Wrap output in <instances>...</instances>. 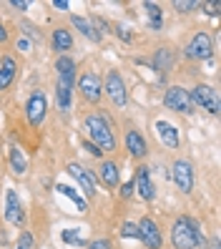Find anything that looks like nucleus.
I'll return each instance as SVG.
<instances>
[{
	"label": "nucleus",
	"mask_w": 221,
	"mask_h": 249,
	"mask_svg": "<svg viewBox=\"0 0 221 249\" xmlns=\"http://www.w3.org/2000/svg\"><path fill=\"white\" fill-rule=\"evenodd\" d=\"M85 131H88V141L96 143L103 154L116 149V136H113L111 124H108V119L103 113L85 116Z\"/></svg>",
	"instance_id": "obj_2"
},
{
	"label": "nucleus",
	"mask_w": 221,
	"mask_h": 249,
	"mask_svg": "<svg viewBox=\"0 0 221 249\" xmlns=\"http://www.w3.org/2000/svg\"><path fill=\"white\" fill-rule=\"evenodd\" d=\"M126 149H128L131 156L141 159V156H146L149 146H146V139L138 134V131H128V134H126Z\"/></svg>",
	"instance_id": "obj_17"
},
{
	"label": "nucleus",
	"mask_w": 221,
	"mask_h": 249,
	"mask_svg": "<svg viewBox=\"0 0 221 249\" xmlns=\"http://www.w3.org/2000/svg\"><path fill=\"white\" fill-rule=\"evenodd\" d=\"M134 189L138 192V196L146 199V201H151V199L156 196V189H153V184H151V169H146V166H138V169H136Z\"/></svg>",
	"instance_id": "obj_12"
},
{
	"label": "nucleus",
	"mask_w": 221,
	"mask_h": 249,
	"mask_svg": "<svg viewBox=\"0 0 221 249\" xmlns=\"http://www.w3.org/2000/svg\"><path fill=\"white\" fill-rule=\"evenodd\" d=\"M188 96H191V104H194V106H201L204 111H209V113H214V116L221 111L219 93L211 89V86H196V89L191 91Z\"/></svg>",
	"instance_id": "obj_5"
},
{
	"label": "nucleus",
	"mask_w": 221,
	"mask_h": 249,
	"mask_svg": "<svg viewBox=\"0 0 221 249\" xmlns=\"http://www.w3.org/2000/svg\"><path fill=\"white\" fill-rule=\"evenodd\" d=\"M171 177H173L176 186H179L184 194H188L191 189H194V166H191V161L179 159L173 164V169H171Z\"/></svg>",
	"instance_id": "obj_10"
},
{
	"label": "nucleus",
	"mask_w": 221,
	"mask_h": 249,
	"mask_svg": "<svg viewBox=\"0 0 221 249\" xmlns=\"http://www.w3.org/2000/svg\"><path fill=\"white\" fill-rule=\"evenodd\" d=\"M136 227H138V239L143 242V247L161 249V244H164V237H161V229H158V224L153 222V219L143 216Z\"/></svg>",
	"instance_id": "obj_8"
},
{
	"label": "nucleus",
	"mask_w": 221,
	"mask_h": 249,
	"mask_svg": "<svg viewBox=\"0 0 221 249\" xmlns=\"http://www.w3.org/2000/svg\"><path fill=\"white\" fill-rule=\"evenodd\" d=\"M201 3H196V0H176V3H173V8L179 10V13H188V10H194Z\"/></svg>",
	"instance_id": "obj_29"
},
{
	"label": "nucleus",
	"mask_w": 221,
	"mask_h": 249,
	"mask_svg": "<svg viewBox=\"0 0 221 249\" xmlns=\"http://www.w3.org/2000/svg\"><path fill=\"white\" fill-rule=\"evenodd\" d=\"M53 5L61 8V10H68V0H53Z\"/></svg>",
	"instance_id": "obj_38"
},
{
	"label": "nucleus",
	"mask_w": 221,
	"mask_h": 249,
	"mask_svg": "<svg viewBox=\"0 0 221 249\" xmlns=\"http://www.w3.org/2000/svg\"><path fill=\"white\" fill-rule=\"evenodd\" d=\"M48 113V98L43 91H33L28 96V104H25V119L31 126H40L43 119H46Z\"/></svg>",
	"instance_id": "obj_4"
},
{
	"label": "nucleus",
	"mask_w": 221,
	"mask_h": 249,
	"mask_svg": "<svg viewBox=\"0 0 221 249\" xmlns=\"http://www.w3.org/2000/svg\"><path fill=\"white\" fill-rule=\"evenodd\" d=\"M16 249H35L33 234H31V231H23L20 237H18V247H16Z\"/></svg>",
	"instance_id": "obj_28"
},
{
	"label": "nucleus",
	"mask_w": 221,
	"mask_h": 249,
	"mask_svg": "<svg viewBox=\"0 0 221 249\" xmlns=\"http://www.w3.org/2000/svg\"><path fill=\"white\" fill-rule=\"evenodd\" d=\"M3 216L8 219V222L13 227H23L25 222V214H23V204L18 199V194L13 192V189H8V194H5V207H3Z\"/></svg>",
	"instance_id": "obj_11"
},
{
	"label": "nucleus",
	"mask_w": 221,
	"mask_h": 249,
	"mask_svg": "<svg viewBox=\"0 0 221 249\" xmlns=\"http://www.w3.org/2000/svg\"><path fill=\"white\" fill-rule=\"evenodd\" d=\"M116 31H119V38H121V40H131V33H128V28L119 25V28H116Z\"/></svg>",
	"instance_id": "obj_35"
},
{
	"label": "nucleus",
	"mask_w": 221,
	"mask_h": 249,
	"mask_svg": "<svg viewBox=\"0 0 221 249\" xmlns=\"http://www.w3.org/2000/svg\"><path fill=\"white\" fill-rule=\"evenodd\" d=\"M211 51H214V40L209 33H196L186 46V55L191 61H206V58H211Z\"/></svg>",
	"instance_id": "obj_7"
},
{
	"label": "nucleus",
	"mask_w": 221,
	"mask_h": 249,
	"mask_svg": "<svg viewBox=\"0 0 221 249\" xmlns=\"http://www.w3.org/2000/svg\"><path fill=\"white\" fill-rule=\"evenodd\" d=\"M78 91L88 104H98L101 96H103V83H101V78L96 76V73H83V76L78 78Z\"/></svg>",
	"instance_id": "obj_9"
},
{
	"label": "nucleus",
	"mask_w": 221,
	"mask_h": 249,
	"mask_svg": "<svg viewBox=\"0 0 221 249\" xmlns=\"http://www.w3.org/2000/svg\"><path fill=\"white\" fill-rule=\"evenodd\" d=\"M91 28H93L96 38H101V36H106V33H108V28H111V25H108L106 20H103V18H98V16H96V18L91 20Z\"/></svg>",
	"instance_id": "obj_27"
},
{
	"label": "nucleus",
	"mask_w": 221,
	"mask_h": 249,
	"mask_svg": "<svg viewBox=\"0 0 221 249\" xmlns=\"http://www.w3.org/2000/svg\"><path fill=\"white\" fill-rule=\"evenodd\" d=\"M70 93H73V78H58L55 101H58V108H61L63 113L70 111Z\"/></svg>",
	"instance_id": "obj_15"
},
{
	"label": "nucleus",
	"mask_w": 221,
	"mask_h": 249,
	"mask_svg": "<svg viewBox=\"0 0 221 249\" xmlns=\"http://www.w3.org/2000/svg\"><path fill=\"white\" fill-rule=\"evenodd\" d=\"M61 239H63V244H73V247H83L85 244V239L78 234V229H63Z\"/></svg>",
	"instance_id": "obj_26"
},
{
	"label": "nucleus",
	"mask_w": 221,
	"mask_h": 249,
	"mask_svg": "<svg viewBox=\"0 0 221 249\" xmlns=\"http://www.w3.org/2000/svg\"><path fill=\"white\" fill-rule=\"evenodd\" d=\"M171 68H173V51H169V48H158L156 55H153V71L158 73L161 78H164Z\"/></svg>",
	"instance_id": "obj_16"
},
{
	"label": "nucleus",
	"mask_w": 221,
	"mask_h": 249,
	"mask_svg": "<svg viewBox=\"0 0 221 249\" xmlns=\"http://www.w3.org/2000/svg\"><path fill=\"white\" fill-rule=\"evenodd\" d=\"M85 249H111V242L108 239H96L91 244H85Z\"/></svg>",
	"instance_id": "obj_33"
},
{
	"label": "nucleus",
	"mask_w": 221,
	"mask_h": 249,
	"mask_svg": "<svg viewBox=\"0 0 221 249\" xmlns=\"http://www.w3.org/2000/svg\"><path fill=\"white\" fill-rule=\"evenodd\" d=\"M98 179L103 186H116L119 184V164H113V161H103L98 166Z\"/></svg>",
	"instance_id": "obj_19"
},
{
	"label": "nucleus",
	"mask_w": 221,
	"mask_h": 249,
	"mask_svg": "<svg viewBox=\"0 0 221 249\" xmlns=\"http://www.w3.org/2000/svg\"><path fill=\"white\" fill-rule=\"evenodd\" d=\"M55 71H58V78H73L76 76V63H73L68 55H61L55 61Z\"/></svg>",
	"instance_id": "obj_24"
},
{
	"label": "nucleus",
	"mask_w": 221,
	"mask_h": 249,
	"mask_svg": "<svg viewBox=\"0 0 221 249\" xmlns=\"http://www.w3.org/2000/svg\"><path fill=\"white\" fill-rule=\"evenodd\" d=\"M156 136L158 141L169 146V149H179V131H176V126H171L169 121H156Z\"/></svg>",
	"instance_id": "obj_14"
},
{
	"label": "nucleus",
	"mask_w": 221,
	"mask_h": 249,
	"mask_svg": "<svg viewBox=\"0 0 221 249\" xmlns=\"http://www.w3.org/2000/svg\"><path fill=\"white\" fill-rule=\"evenodd\" d=\"M10 5H13V8H18V10H25V8H28L25 0H10Z\"/></svg>",
	"instance_id": "obj_37"
},
{
	"label": "nucleus",
	"mask_w": 221,
	"mask_h": 249,
	"mask_svg": "<svg viewBox=\"0 0 221 249\" xmlns=\"http://www.w3.org/2000/svg\"><path fill=\"white\" fill-rule=\"evenodd\" d=\"M134 192H136V189H134V181H128V184H123V189H121V196H123V199H128Z\"/></svg>",
	"instance_id": "obj_34"
},
{
	"label": "nucleus",
	"mask_w": 221,
	"mask_h": 249,
	"mask_svg": "<svg viewBox=\"0 0 221 249\" xmlns=\"http://www.w3.org/2000/svg\"><path fill=\"white\" fill-rule=\"evenodd\" d=\"M68 174L78 181V186L83 189L85 196H93L96 194V179H93V174L88 171V169H83L81 164H68Z\"/></svg>",
	"instance_id": "obj_13"
},
{
	"label": "nucleus",
	"mask_w": 221,
	"mask_h": 249,
	"mask_svg": "<svg viewBox=\"0 0 221 249\" xmlns=\"http://www.w3.org/2000/svg\"><path fill=\"white\" fill-rule=\"evenodd\" d=\"M55 192H58V194H63V196H68V199L78 207V212H88V201H85V196L78 194L73 186H68V184H58V186H55Z\"/></svg>",
	"instance_id": "obj_20"
},
{
	"label": "nucleus",
	"mask_w": 221,
	"mask_h": 249,
	"mask_svg": "<svg viewBox=\"0 0 221 249\" xmlns=\"http://www.w3.org/2000/svg\"><path fill=\"white\" fill-rule=\"evenodd\" d=\"M83 149H85L88 154H93V156H98V159H103V151L98 149V146H96V143H91V141H88V139H83Z\"/></svg>",
	"instance_id": "obj_31"
},
{
	"label": "nucleus",
	"mask_w": 221,
	"mask_h": 249,
	"mask_svg": "<svg viewBox=\"0 0 221 249\" xmlns=\"http://www.w3.org/2000/svg\"><path fill=\"white\" fill-rule=\"evenodd\" d=\"M204 8H206V13H209V16H219V13H221V3H219V0L204 3Z\"/></svg>",
	"instance_id": "obj_32"
},
{
	"label": "nucleus",
	"mask_w": 221,
	"mask_h": 249,
	"mask_svg": "<svg viewBox=\"0 0 221 249\" xmlns=\"http://www.w3.org/2000/svg\"><path fill=\"white\" fill-rule=\"evenodd\" d=\"M121 237H128V239H138V227L134 222H126L121 227Z\"/></svg>",
	"instance_id": "obj_30"
},
{
	"label": "nucleus",
	"mask_w": 221,
	"mask_h": 249,
	"mask_svg": "<svg viewBox=\"0 0 221 249\" xmlns=\"http://www.w3.org/2000/svg\"><path fill=\"white\" fill-rule=\"evenodd\" d=\"M164 106L169 111H176V113H194V104H191V96L186 89L181 86H171L164 93Z\"/></svg>",
	"instance_id": "obj_3"
},
{
	"label": "nucleus",
	"mask_w": 221,
	"mask_h": 249,
	"mask_svg": "<svg viewBox=\"0 0 221 249\" xmlns=\"http://www.w3.org/2000/svg\"><path fill=\"white\" fill-rule=\"evenodd\" d=\"M70 23L78 28V31L85 36V38H91V40H98L96 38V33H93V28H91V20H85V18H81V16H73L70 18Z\"/></svg>",
	"instance_id": "obj_25"
},
{
	"label": "nucleus",
	"mask_w": 221,
	"mask_h": 249,
	"mask_svg": "<svg viewBox=\"0 0 221 249\" xmlns=\"http://www.w3.org/2000/svg\"><path fill=\"white\" fill-rule=\"evenodd\" d=\"M209 249H221V242H219V237H214V239L209 242Z\"/></svg>",
	"instance_id": "obj_40"
},
{
	"label": "nucleus",
	"mask_w": 221,
	"mask_h": 249,
	"mask_svg": "<svg viewBox=\"0 0 221 249\" xmlns=\"http://www.w3.org/2000/svg\"><path fill=\"white\" fill-rule=\"evenodd\" d=\"M8 40V31H5V25L0 23V43H5Z\"/></svg>",
	"instance_id": "obj_39"
},
{
	"label": "nucleus",
	"mask_w": 221,
	"mask_h": 249,
	"mask_svg": "<svg viewBox=\"0 0 221 249\" xmlns=\"http://www.w3.org/2000/svg\"><path fill=\"white\" fill-rule=\"evenodd\" d=\"M10 169H13L16 177H23V174L28 171V159H25V154L18 149V146L10 149Z\"/></svg>",
	"instance_id": "obj_21"
},
{
	"label": "nucleus",
	"mask_w": 221,
	"mask_h": 249,
	"mask_svg": "<svg viewBox=\"0 0 221 249\" xmlns=\"http://www.w3.org/2000/svg\"><path fill=\"white\" fill-rule=\"evenodd\" d=\"M171 244H173V249H196V247H204L206 239L194 219L179 216L171 227Z\"/></svg>",
	"instance_id": "obj_1"
},
{
	"label": "nucleus",
	"mask_w": 221,
	"mask_h": 249,
	"mask_svg": "<svg viewBox=\"0 0 221 249\" xmlns=\"http://www.w3.org/2000/svg\"><path fill=\"white\" fill-rule=\"evenodd\" d=\"M53 48L61 51V53L73 48V38H70V33L66 31V28H55L53 31Z\"/></svg>",
	"instance_id": "obj_23"
},
{
	"label": "nucleus",
	"mask_w": 221,
	"mask_h": 249,
	"mask_svg": "<svg viewBox=\"0 0 221 249\" xmlns=\"http://www.w3.org/2000/svg\"><path fill=\"white\" fill-rule=\"evenodd\" d=\"M16 71H18V66H16V61H13L10 55L0 58V91H5L8 86L13 83V78H16Z\"/></svg>",
	"instance_id": "obj_18"
},
{
	"label": "nucleus",
	"mask_w": 221,
	"mask_h": 249,
	"mask_svg": "<svg viewBox=\"0 0 221 249\" xmlns=\"http://www.w3.org/2000/svg\"><path fill=\"white\" fill-rule=\"evenodd\" d=\"M143 10L149 13L151 31H161V28H164V10H161L156 3H143Z\"/></svg>",
	"instance_id": "obj_22"
},
{
	"label": "nucleus",
	"mask_w": 221,
	"mask_h": 249,
	"mask_svg": "<svg viewBox=\"0 0 221 249\" xmlns=\"http://www.w3.org/2000/svg\"><path fill=\"white\" fill-rule=\"evenodd\" d=\"M18 51H31V40L20 38V40H18Z\"/></svg>",
	"instance_id": "obj_36"
},
{
	"label": "nucleus",
	"mask_w": 221,
	"mask_h": 249,
	"mask_svg": "<svg viewBox=\"0 0 221 249\" xmlns=\"http://www.w3.org/2000/svg\"><path fill=\"white\" fill-rule=\"evenodd\" d=\"M106 93H108V98L113 101V106H119V108H123L126 104H128V93H126V83H123V78H121V73L119 71H111L108 76H106Z\"/></svg>",
	"instance_id": "obj_6"
}]
</instances>
